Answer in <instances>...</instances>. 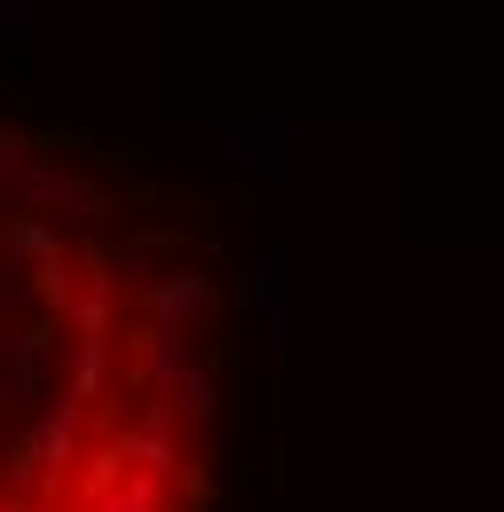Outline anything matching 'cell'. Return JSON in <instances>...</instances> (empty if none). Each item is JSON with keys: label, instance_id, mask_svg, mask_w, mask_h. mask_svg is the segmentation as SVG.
I'll list each match as a JSON object with an SVG mask.
<instances>
[{"label": "cell", "instance_id": "3957f363", "mask_svg": "<svg viewBox=\"0 0 504 512\" xmlns=\"http://www.w3.org/2000/svg\"><path fill=\"white\" fill-rule=\"evenodd\" d=\"M237 142H245L252 166H268V174H276V158H284V127H276V119H268V127H237Z\"/></svg>", "mask_w": 504, "mask_h": 512}, {"label": "cell", "instance_id": "277c9868", "mask_svg": "<svg viewBox=\"0 0 504 512\" xmlns=\"http://www.w3.org/2000/svg\"><path fill=\"white\" fill-rule=\"evenodd\" d=\"M0 512H24V505H0Z\"/></svg>", "mask_w": 504, "mask_h": 512}, {"label": "cell", "instance_id": "7a4b0ae2", "mask_svg": "<svg viewBox=\"0 0 504 512\" xmlns=\"http://www.w3.org/2000/svg\"><path fill=\"white\" fill-rule=\"evenodd\" d=\"M0 245H8V260H32V268H40V260H56V237H48L40 221H8V237H0Z\"/></svg>", "mask_w": 504, "mask_h": 512}, {"label": "cell", "instance_id": "6da1fadb", "mask_svg": "<svg viewBox=\"0 0 504 512\" xmlns=\"http://www.w3.org/2000/svg\"><path fill=\"white\" fill-rule=\"evenodd\" d=\"M182 410H189V418H213V410H221V371H213V363H189Z\"/></svg>", "mask_w": 504, "mask_h": 512}]
</instances>
